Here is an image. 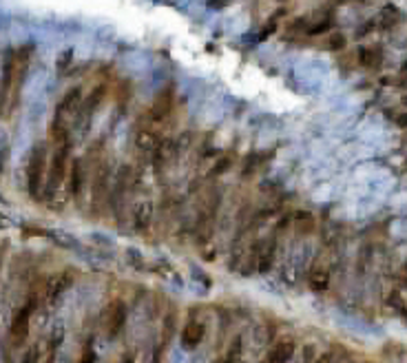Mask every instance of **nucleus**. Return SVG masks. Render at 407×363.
<instances>
[{"instance_id":"nucleus-1","label":"nucleus","mask_w":407,"mask_h":363,"mask_svg":"<svg viewBox=\"0 0 407 363\" xmlns=\"http://www.w3.org/2000/svg\"><path fill=\"white\" fill-rule=\"evenodd\" d=\"M38 308V297L36 292H31L29 299L23 304V308L16 312V317H13L11 326H9V339H11V346L13 348H20L25 346L27 337H29V326H31V317L33 312Z\"/></svg>"},{"instance_id":"nucleus-2","label":"nucleus","mask_w":407,"mask_h":363,"mask_svg":"<svg viewBox=\"0 0 407 363\" xmlns=\"http://www.w3.org/2000/svg\"><path fill=\"white\" fill-rule=\"evenodd\" d=\"M45 171H47V146L36 144L31 151L29 164H27V191L31 197H40V191L45 186Z\"/></svg>"},{"instance_id":"nucleus-3","label":"nucleus","mask_w":407,"mask_h":363,"mask_svg":"<svg viewBox=\"0 0 407 363\" xmlns=\"http://www.w3.org/2000/svg\"><path fill=\"white\" fill-rule=\"evenodd\" d=\"M69 142L55 144V153L51 159V166H49V182H47V197H53V193L60 188V184L67 177L69 171Z\"/></svg>"},{"instance_id":"nucleus-4","label":"nucleus","mask_w":407,"mask_h":363,"mask_svg":"<svg viewBox=\"0 0 407 363\" xmlns=\"http://www.w3.org/2000/svg\"><path fill=\"white\" fill-rule=\"evenodd\" d=\"M126 315H129V310H126V304L122 299H115V301H111L107 308L102 312V330L107 334L109 339H115L117 334L122 332V328L126 324Z\"/></svg>"},{"instance_id":"nucleus-5","label":"nucleus","mask_w":407,"mask_h":363,"mask_svg":"<svg viewBox=\"0 0 407 363\" xmlns=\"http://www.w3.org/2000/svg\"><path fill=\"white\" fill-rule=\"evenodd\" d=\"M109 182H111V169H109V164L102 162L93 175V188H91V213L93 215H100L102 206L107 204Z\"/></svg>"},{"instance_id":"nucleus-6","label":"nucleus","mask_w":407,"mask_h":363,"mask_svg":"<svg viewBox=\"0 0 407 363\" xmlns=\"http://www.w3.org/2000/svg\"><path fill=\"white\" fill-rule=\"evenodd\" d=\"M173 104H175V91H173V87L162 89L155 95V100H153L151 109H149V115H146V117H149V122L157 124V122L166 120V117L171 115V111H173Z\"/></svg>"},{"instance_id":"nucleus-7","label":"nucleus","mask_w":407,"mask_h":363,"mask_svg":"<svg viewBox=\"0 0 407 363\" xmlns=\"http://www.w3.org/2000/svg\"><path fill=\"white\" fill-rule=\"evenodd\" d=\"M275 253H277V239H263L255 246V268L259 272H268L270 266L275 264Z\"/></svg>"},{"instance_id":"nucleus-8","label":"nucleus","mask_w":407,"mask_h":363,"mask_svg":"<svg viewBox=\"0 0 407 363\" xmlns=\"http://www.w3.org/2000/svg\"><path fill=\"white\" fill-rule=\"evenodd\" d=\"M203 337H206V324H203V321L191 319L181 328V346H184L186 350H195L203 341Z\"/></svg>"},{"instance_id":"nucleus-9","label":"nucleus","mask_w":407,"mask_h":363,"mask_svg":"<svg viewBox=\"0 0 407 363\" xmlns=\"http://www.w3.org/2000/svg\"><path fill=\"white\" fill-rule=\"evenodd\" d=\"M80 102H82V89L80 87H71L65 95H62V100L58 102V107H55V120L62 122L67 115H71L73 111L80 107Z\"/></svg>"},{"instance_id":"nucleus-10","label":"nucleus","mask_w":407,"mask_h":363,"mask_svg":"<svg viewBox=\"0 0 407 363\" xmlns=\"http://www.w3.org/2000/svg\"><path fill=\"white\" fill-rule=\"evenodd\" d=\"M71 284H73V272H71V270L60 272V275H53V277L47 281V286H45V295H47V299H49V301H55V299H58Z\"/></svg>"},{"instance_id":"nucleus-11","label":"nucleus","mask_w":407,"mask_h":363,"mask_svg":"<svg viewBox=\"0 0 407 363\" xmlns=\"http://www.w3.org/2000/svg\"><path fill=\"white\" fill-rule=\"evenodd\" d=\"M294 350H297V341H294L292 337H281L275 346H272V350L268 352V361H275V363L288 361V359H292Z\"/></svg>"},{"instance_id":"nucleus-12","label":"nucleus","mask_w":407,"mask_h":363,"mask_svg":"<svg viewBox=\"0 0 407 363\" xmlns=\"http://www.w3.org/2000/svg\"><path fill=\"white\" fill-rule=\"evenodd\" d=\"M159 142H162V137H159V133L151 124H142V127L135 131V144L142 151H155Z\"/></svg>"},{"instance_id":"nucleus-13","label":"nucleus","mask_w":407,"mask_h":363,"mask_svg":"<svg viewBox=\"0 0 407 363\" xmlns=\"http://www.w3.org/2000/svg\"><path fill=\"white\" fill-rule=\"evenodd\" d=\"M151 217H153V206L151 201H137L135 208H133V226H135L137 233H144L146 228L151 226Z\"/></svg>"},{"instance_id":"nucleus-14","label":"nucleus","mask_w":407,"mask_h":363,"mask_svg":"<svg viewBox=\"0 0 407 363\" xmlns=\"http://www.w3.org/2000/svg\"><path fill=\"white\" fill-rule=\"evenodd\" d=\"M308 286H310L312 292H325L330 286V272L328 268L314 266L310 272H308Z\"/></svg>"},{"instance_id":"nucleus-15","label":"nucleus","mask_w":407,"mask_h":363,"mask_svg":"<svg viewBox=\"0 0 407 363\" xmlns=\"http://www.w3.org/2000/svg\"><path fill=\"white\" fill-rule=\"evenodd\" d=\"M292 228H294V233L297 235H310L312 230H314V215L312 213H308V211H297L292 215Z\"/></svg>"},{"instance_id":"nucleus-16","label":"nucleus","mask_w":407,"mask_h":363,"mask_svg":"<svg viewBox=\"0 0 407 363\" xmlns=\"http://www.w3.org/2000/svg\"><path fill=\"white\" fill-rule=\"evenodd\" d=\"M69 186H71V193L75 199H80L82 188H84V162L75 159L71 171H69Z\"/></svg>"},{"instance_id":"nucleus-17","label":"nucleus","mask_w":407,"mask_h":363,"mask_svg":"<svg viewBox=\"0 0 407 363\" xmlns=\"http://www.w3.org/2000/svg\"><path fill=\"white\" fill-rule=\"evenodd\" d=\"M383 62V51L378 47H363L359 49V65L365 69H376Z\"/></svg>"},{"instance_id":"nucleus-18","label":"nucleus","mask_w":407,"mask_h":363,"mask_svg":"<svg viewBox=\"0 0 407 363\" xmlns=\"http://www.w3.org/2000/svg\"><path fill=\"white\" fill-rule=\"evenodd\" d=\"M104 95H107V87H104V85L95 87L93 91H91V95L87 97V100H84V109H87V111H93L97 104L104 100Z\"/></svg>"},{"instance_id":"nucleus-19","label":"nucleus","mask_w":407,"mask_h":363,"mask_svg":"<svg viewBox=\"0 0 407 363\" xmlns=\"http://www.w3.org/2000/svg\"><path fill=\"white\" fill-rule=\"evenodd\" d=\"M332 27H334V25H332V18H321V20H317V23L308 25L306 33H308V36H321V33L330 31Z\"/></svg>"},{"instance_id":"nucleus-20","label":"nucleus","mask_w":407,"mask_h":363,"mask_svg":"<svg viewBox=\"0 0 407 363\" xmlns=\"http://www.w3.org/2000/svg\"><path fill=\"white\" fill-rule=\"evenodd\" d=\"M345 36H343V33H332V36H328V40H325V49L328 51H341L343 47H345Z\"/></svg>"},{"instance_id":"nucleus-21","label":"nucleus","mask_w":407,"mask_h":363,"mask_svg":"<svg viewBox=\"0 0 407 363\" xmlns=\"http://www.w3.org/2000/svg\"><path fill=\"white\" fill-rule=\"evenodd\" d=\"M241 352H243L241 337H235L233 344H230V348H228V352H226V361H239L241 359Z\"/></svg>"},{"instance_id":"nucleus-22","label":"nucleus","mask_w":407,"mask_h":363,"mask_svg":"<svg viewBox=\"0 0 407 363\" xmlns=\"http://www.w3.org/2000/svg\"><path fill=\"white\" fill-rule=\"evenodd\" d=\"M173 328H175V312H171V317H166L164 332H162V346H168V341L173 337Z\"/></svg>"},{"instance_id":"nucleus-23","label":"nucleus","mask_w":407,"mask_h":363,"mask_svg":"<svg viewBox=\"0 0 407 363\" xmlns=\"http://www.w3.org/2000/svg\"><path fill=\"white\" fill-rule=\"evenodd\" d=\"M228 166H230V157H221L219 162L215 164V169L208 171V177H215V175H219V173H226Z\"/></svg>"},{"instance_id":"nucleus-24","label":"nucleus","mask_w":407,"mask_h":363,"mask_svg":"<svg viewBox=\"0 0 407 363\" xmlns=\"http://www.w3.org/2000/svg\"><path fill=\"white\" fill-rule=\"evenodd\" d=\"M281 13H283V11H281ZM281 13H279V16H281ZM279 16H272V18L268 20V27H266V29H263L261 33H259V40H266V38H268L272 31L277 29V25H279Z\"/></svg>"},{"instance_id":"nucleus-25","label":"nucleus","mask_w":407,"mask_h":363,"mask_svg":"<svg viewBox=\"0 0 407 363\" xmlns=\"http://www.w3.org/2000/svg\"><path fill=\"white\" fill-rule=\"evenodd\" d=\"M303 359H317V350H314V346H308L303 350Z\"/></svg>"},{"instance_id":"nucleus-26","label":"nucleus","mask_w":407,"mask_h":363,"mask_svg":"<svg viewBox=\"0 0 407 363\" xmlns=\"http://www.w3.org/2000/svg\"><path fill=\"white\" fill-rule=\"evenodd\" d=\"M339 3H350V0H339Z\"/></svg>"},{"instance_id":"nucleus-27","label":"nucleus","mask_w":407,"mask_h":363,"mask_svg":"<svg viewBox=\"0 0 407 363\" xmlns=\"http://www.w3.org/2000/svg\"><path fill=\"white\" fill-rule=\"evenodd\" d=\"M0 261H3V255H0Z\"/></svg>"}]
</instances>
